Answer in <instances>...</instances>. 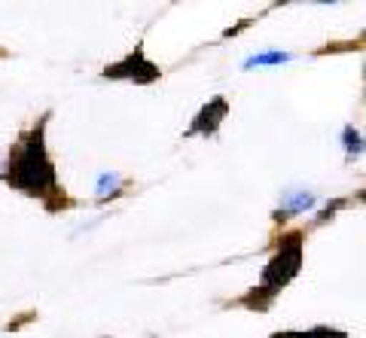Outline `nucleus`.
Listing matches in <instances>:
<instances>
[{
    "label": "nucleus",
    "mask_w": 366,
    "mask_h": 338,
    "mask_svg": "<svg viewBox=\"0 0 366 338\" xmlns=\"http://www.w3.org/2000/svg\"><path fill=\"white\" fill-rule=\"evenodd\" d=\"M43 128L46 119L40 122L34 131L21 134V140L16 143V150L9 153V171L6 180L16 189L37 198H49L59 193V183H55V168L46 155V140H43Z\"/></svg>",
    "instance_id": "f257e3e1"
},
{
    "label": "nucleus",
    "mask_w": 366,
    "mask_h": 338,
    "mask_svg": "<svg viewBox=\"0 0 366 338\" xmlns=\"http://www.w3.org/2000/svg\"><path fill=\"white\" fill-rule=\"evenodd\" d=\"M300 268H302V232H290L281 238L278 250L269 259V265L262 268V280L247 296V305H254L257 311H266V305L274 299V292L287 287L300 275Z\"/></svg>",
    "instance_id": "f03ea898"
},
{
    "label": "nucleus",
    "mask_w": 366,
    "mask_h": 338,
    "mask_svg": "<svg viewBox=\"0 0 366 338\" xmlns=\"http://www.w3.org/2000/svg\"><path fill=\"white\" fill-rule=\"evenodd\" d=\"M104 76H107V80H129V83H137V86H147V83L159 80V67L153 61H147L144 58V49L137 46L125 61L110 64L107 71H104Z\"/></svg>",
    "instance_id": "7ed1b4c3"
},
{
    "label": "nucleus",
    "mask_w": 366,
    "mask_h": 338,
    "mask_svg": "<svg viewBox=\"0 0 366 338\" xmlns=\"http://www.w3.org/2000/svg\"><path fill=\"white\" fill-rule=\"evenodd\" d=\"M226 113H229L226 98H214V101H208V104L202 107V113L196 116V122L189 126L187 134H217L220 122L226 119Z\"/></svg>",
    "instance_id": "20e7f679"
},
{
    "label": "nucleus",
    "mask_w": 366,
    "mask_h": 338,
    "mask_svg": "<svg viewBox=\"0 0 366 338\" xmlns=\"http://www.w3.org/2000/svg\"><path fill=\"white\" fill-rule=\"evenodd\" d=\"M315 205V195L312 193H296L284 201V210H278V217H290V213H302Z\"/></svg>",
    "instance_id": "39448f33"
},
{
    "label": "nucleus",
    "mask_w": 366,
    "mask_h": 338,
    "mask_svg": "<svg viewBox=\"0 0 366 338\" xmlns=\"http://www.w3.org/2000/svg\"><path fill=\"white\" fill-rule=\"evenodd\" d=\"M119 183H122L119 174H101V180H98V198L107 201L110 195H119V193H122Z\"/></svg>",
    "instance_id": "423d86ee"
},
{
    "label": "nucleus",
    "mask_w": 366,
    "mask_h": 338,
    "mask_svg": "<svg viewBox=\"0 0 366 338\" xmlns=\"http://www.w3.org/2000/svg\"><path fill=\"white\" fill-rule=\"evenodd\" d=\"M272 338H348L339 329H308V332H274Z\"/></svg>",
    "instance_id": "0eeeda50"
},
{
    "label": "nucleus",
    "mask_w": 366,
    "mask_h": 338,
    "mask_svg": "<svg viewBox=\"0 0 366 338\" xmlns=\"http://www.w3.org/2000/svg\"><path fill=\"white\" fill-rule=\"evenodd\" d=\"M284 61H290V52H266V55L247 58L244 67H269V64H284Z\"/></svg>",
    "instance_id": "6e6552de"
},
{
    "label": "nucleus",
    "mask_w": 366,
    "mask_h": 338,
    "mask_svg": "<svg viewBox=\"0 0 366 338\" xmlns=\"http://www.w3.org/2000/svg\"><path fill=\"white\" fill-rule=\"evenodd\" d=\"M342 140H345V150H348V155H360V153L366 150L363 138H360V134L354 131V128H345V138H342Z\"/></svg>",
    "instance_id": "1a4fd4ad"
},
{
    "label": "nucleus",
    "mask_w": 366,
    "mask_h": 338,
    "mask_svg": "<svg viewBox=\"0 0 366 338\" xmlns=\"http://www.w3.org/2000/svg\"><path fill=\"white\" fill-rule=\"evenodd\" d=\"M360 198H363V201H366V189H363V193H360Z\"/></svg>",
    "instance_id": "9d476101"
}]
</instances>
